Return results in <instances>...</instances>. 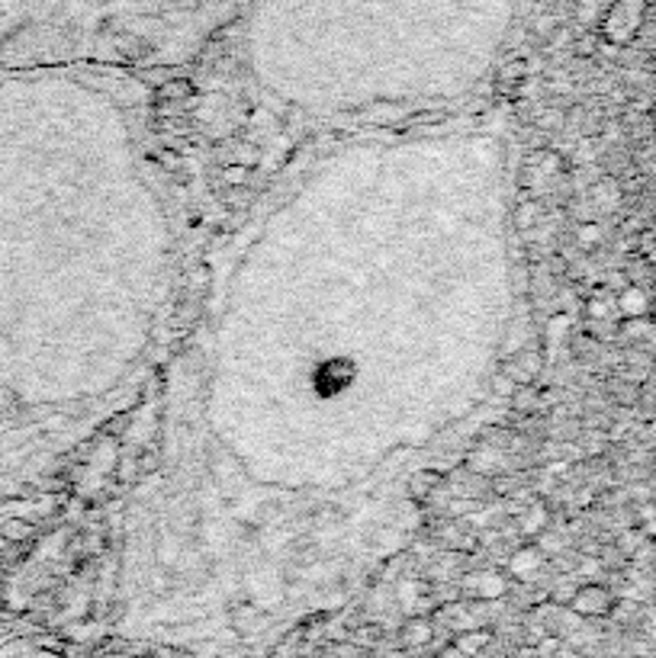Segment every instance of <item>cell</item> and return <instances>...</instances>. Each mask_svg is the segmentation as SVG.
<instances>
[{"label":"cell","mask_w":656,"mask_h":658,"mask_svg":"<svg viewBox=\"0 0 656 658\" xmlns=\"http://www.w3.org/2000/svg\"><path fill=\"white\" fill-rule=\"evenodd\" d=\"M647 13V0H615V7L605 13L601 32L611 46H625L637 36V29L644 23Z\"/></svg>","instance_id":"cell-1"},{"label":"cell","mask_w":656,"mask_h":658,"mask_svg":"<svg viewBox=\"0 0 656 658\" xmlns=\"http://www.w3.org/2000/svg\"><path fill=\"white\" fill-rule=\"evenodd\" d=\"M512 405H515V412L535 414V412H541L544 395L535 389V383H525V385H518V389L512 392Z\"/></svg>","instance_id":"cell-5"},{"label":"cell","mask_w":656,"mask_h":658,"mask_svg":"<svg viewBox=\"0 0 656 658\" xmlns=\"http://www.w3.org/2000/svg\"><path fill=\"white\" fill-rule=\"evenodd\" d=\"M618 312L625 315V318H647V312H650V296H647V289L644 286H634L628 283L621 293H618Z\"/></svg>","instance_id":"cell-3"},{"label":"cell","mask_w":656,"mask_h":658,"mask_svg":"<svg viewBox=\"0 0 656 658\" xmlns=\"http://www.w3.org/2000/svg\"><path fill=\"white\" fill-rule=\"evenodd\" d=\"M223 180H226V187H245L248 184V167L245 165H232L223 170Z\"/></svg>","instance_id":"cell-11"},{"label":"cell","mask_w":656,"mask_h":658,"mask_svg":"<svg viewBox=\"0 0 656 658\" xmlns=\"http://www.w3.org/2000/svg\"><path fill=\"white\" fill-rule=\"evenodd\" d=\"M654 122H656V104H654Z\"/></svg>","instance_id":"cell-18"},{"label":"cell","mask_w":656,"mask_h":658,"mask_svg":"<svg viewBox=\"0 0 656 658\" xmlns=\"http://www.w3.org/2000/svg\"><path fill=\"white\" fill-rule=\"evenodd\" d=\"M599 238H601L599 225H593V222H589V225H582V228H579V242H582V245H596Z\"/></svg>","instance_id":"cell-15"},{"label":"cell","mask_w":656,"mask_h":658,"mask_svg":"<svg viewBox=\"0 0 656 658\" xmlns=\"http://www.w3.org/2000/svg\"><path fill=\"white\" fill-rule=\"evenodd\" d=\"M145 84H155V87H161V84H168L174 78V71H168V68H151V71H143L139 75Z\"/></svg>","instance_id":"cell-13"},{"label":"cell","mask_w":656,"mask_h":658,"mask_svg":"<svg viewBox=\"0 0 656 658\" xmlns=\"http://www.w3.org/2000/svg\"><path fill=\"white\" fill-rule=\"evenodd\" d=\"M547 518H550V514H547V508H544V504H531L528 511H521V518H518V521H521V530H525V533H541V527L547 523Z\"/></svg>","instance_id":"cell-10"},{"label":"cell","mask_w":656,"mask_h":658,"mask_svg":"<svg viewBox=\"0 0 656 658\" xmlns=\"http://www.w3.org/2000/svg\"><path fill=\"white\" fill-rule=\"evenodd\" d=\"M187 97H194V84L184 81V78H172V81L158 87V100H161V104H168V107L184 104Z\"/></svg>","instance_id":"cell-6"},{"label":"cell","mask_w":656,"mask_h":658,"mask_svg":"<svg viewBox=\"0 0 656 658\" xmlns=\"http://www.w3.org/2000/svg\"><path fill=\"white\" fill-rule=\"evenodd\" d=\"M444 482H441V472H431V469H422V472H415L412 479H409V498L412 501H431V494L438 492Z\"/></svg>","instance_id":"cell-4"},{"label":"cell","mask_w":656,"mask_h":658,"mask_svg":"<svg viewBox=\"0 0 656 658\" xmlns=\"http://www.w3.org/2000/svg\"><path fill=\"white\" fill-rule=\"evenodd\" d=\"M538 370H541V354H538V347H525V351L515 354V357L509 360V366H506V373H509L518 385L535 383Z\"/></svg>","instance_id":"cell-2"},{"label":"cell","mask_w":656,"mask_h":658,"mask_svg":"<svg viewBox=\"0 0 656 658\" xmlns=\"http://www.w3.org/2000/svg\"><path fill=\"white\" fill-rule=\"evenodd\" d=\"M593 199L605 206V209H615L618 206V199H621V187H618V180H611V177H605L599 180L596 187H593Z\"/></svg>","instance_id":"cell-7"},{"label":"cell","mask_w":656,"mask_h":658,"mask_svg":"<svg viewBox=\"0 0 656 658\" xmlns=\"http://www.w3.org/2000/svg\"><path fill=\"white\" fill-rule=\"evenodd\" d=\"M531 219H538V206H535V203H525V206L518 209V228H528Z\"/></svg>","instance_id":"cell-14"},{"label":"cell","mask_w":656,"mask_h":658,"mask_svg":"<svg viewBox=\"0 0 656 658\" xmlns=\"http://www.w3.org/2000/svg\"><path fill=\"white\" fill-rule=\"evenodd\" d=\"M654 456H656V450H654Z\"/></svg>","instance_id":"cell-19"},{"label":"cell","mask_w":656,"mask_h":658,"mask_svg":"<svg viewBox=\"0 0 656 658\" xmlns=\"http://www.w3.org/2000/svg\"><path fill=\"white\" fill-rule=\"evenodd\" d=\"M557 126H564V112H547L541 119V129H557Z\"/></svg>","instance_id":"cell-16"},{"label":"cell","mask_w":656,"mask_h":658,"mask_svg":"<svg viewBox=\"0 0 656 658\" xmlns=\"http://www.w3.org/2000/svg\"><path fill=\"white\" fill-rule=\"evenodd\" d=\"M521 81H525V65L521 61H512L509 68H502V75H499V94H506L509 90V97H515L518 94V87H521Z\"/></svg>","instance_id":"cell-9"},{"label":"cell","mask_w":656,"mask_h":658,"mask_svg":"<svg viewBox=\"0 0 656 658\" xmlns=\"http://www.w3.org/2000/svg\"><path fill=\"white\" fill-rule=\"evenodd\" d=\"M0 658H65L49 649H36V646H17V642H0Z\"/></svg>","instance_id":"cell-8"},{"label":"cell","mask_w":656,"mask_h":658,"mask_svg":"<svg viewBox=\"0 0 656 658\" xmlns=\"http://www.w3.org/2000/svg\"><path fill=\"white\" fill-rule=\"evenodd\" d=\"M647 322L656 328V299H650V312H647Z\"/></svg>","instance_id":"cell-17"},{"label":"cell","mask_w":656,"mask_h":658,"mask_svg":"<svg viewBox=\"0 0 656 658\" xmlns=\"http://www.w3.org/2000/svg\"><path fill=\"white\" fill-rule=\"evenodd\" d=\"M518 389L509 373H499V376H492V392L499 395V399H512V392Z\"/></svg>","instance_id":"cell-12"}]
</instances>
